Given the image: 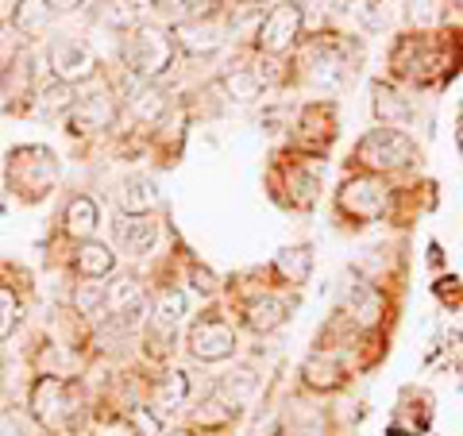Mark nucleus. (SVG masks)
Wrapping results in <instances>:
<instances>
[{
	"instance_id": "1",
	"label": "nucleus",
	"mask_w": 463,
	"mask_h": 436,
	"mask_svg": "<svg viewBox=\"0 0 463 436\" xmlns=\"http://www.w3.org/2000/svg\"><path fill=\"white\" fill-rule=\"evenodd\" d=\"M174 54H178V47H174V35L166 32V27H158V24L128 27V35L120 43V58H124L128 74H136L143 81L163 78L166 70L174 66Z\"/></svg>"
},
{
	"instance_id": "2",
	"label": "nucleus",
	"mask_w": 463,
	"mask_h": 436,
	"mask_svg": "<svg viewBox=\"0 0 463 436\" xmlns=\"http://www.w3.org/2000/svg\"><path fill=\"white\" fill-rule=\"evenodd\" d=\"M352 158L367 174H394L417 163V143L402 132V128H371V132L355 143Z\"/></svg>"
},
{
	"instance_id": "3",
	"label": "nucleus",
	"mask_w": 463,
	"mask_h": 436,
	"mask_svg": "<svg viewBox=\"0 0 463 436\" xmlns=\"http://www.w3.org/2000/svg\"><path fill=\"white\" fill-rule=\"evenodd\" d=\"M301 32H306V5L298 0H286V5H274L263 20L255 27V47L279 58V54H289L301 43Z\"/></svg>"
},
{
	"instance_id": "4",
	"label": "nucleus",
	"mask_w": 463,
	"mask_h": 436,
	"mask_svg": "<svg viewBox=\"0 0 463 436\" xmlns=\"http://www.w3.org/2000/svg\"><path fill=\"white\" fill-rule=\"evenodd\" d=\"M51 74L66 85H85L97 78V54L85 39H54L51 43Z\"/></svg>"
},
{
	"instance_id": "5",
	"label": "nucleus",
	"mask_w": 463,
	"mask_h": 436,
	"mask_svg": "<svg viewBox=\"0 0 463 436\" xmlns=\"http://www.w3.org/2000/svg\"><path fill=\"white\" fill-rule=\"evenodd\" d=\"M336 205L344 216H352V221H379L386 213V185L374 178V174H364V178H355V182H344Z\"/></svg>"
},
{
	"instance_id": "6",
	"label": "nucleus",
	"mask_w": 463,
	"mask_h": 436,
	"mask_svg": "<svg viewBox=\"0 0 463 436\" xmlns=\"http://www.w3.org/2000/svg\"><path fill=\"white\" fill-rule=\"evenodd\" d=\"M190 355L201 363H221L236 355V328L221 317H201L190 328Z\"/></svg>"
},
{
	"instance_id": "7",
	"label": "nucleus",
	"mask_w": 463,
	"mask_h": 436,
	"mask_svg": "<svg viewBox=\"0 0 463 436\" xmlns=\"http://www.w3.org/2000/svg\"><path fill=\"white\" fill-rule=\"evenodd\" d=\"M143 309H147V294H143V282L136 274H116L105 286V313L116 325H136Z\"/></svg>"
},
{
	"instance_id": "8",
	"label": "nucleus",
	"mask_w": 463,
	"mask_h": 436,
	"mask_svg": "<svg viewBox=\"0 0 463 436\" xmlns=\"http://www.w3.org/2000/svg\"><path fill=\"white\" fill-rule=\"evenodd\" d=\"M228 39V27H221L216 20H185V24H174V47L190 58H209L224 47Z\"/></svg>"
},
{
	"instance_id": "9",
	"label": "nucleus",
	"mask_w": 463,
	"mask_h": 436,
	"mask_svg": "<svg viewBox=\"0 0 463 436\" xmlns=\"http://www.w3.org/2000/svg\"><path fill=\"white\" fill-rule=\"evenodd\" d=\"M352 74V58H347L336 43H325L317 39L313 43V58H309V78L317 85H325V90H340Z\"/></svg>"
},
{
	"instance_id": "10",
	"label": "nucleus",
	"mask_w": 463,
	"mask_h": 436,
	"mask_svg": "<svg viewBox=\"0 0 463 436\" xmlns=\"http://www.w3.org/2000/svg\"><path fill=\"white\" fill-rule=\"evenodd\" d=\"M344 313L352 317V325L359 328H374L386 317V294L371 282H352L344 298Z\"/></svg>"
},
{
	"instance_id": "11",
	"label": "nucleus",
	"mask_w": 463,
	"mask_h": 436,
	"mask_svg": "<svg viewBox=\"0 0 463 436\" xmlns=\"http://www.w3.org/2000/svg\"><path fill=\"white\" fill-rule=\"evenodd\" d=\"M116 243H120V251L136 259L151 255L158 243V224L151 216H124V221H116Z\"/></svg>"
},
{
	"instance_id": "12",
	"label": "nucleus",
	"mask_w": 463,
	"mask_h": 436,
	"mask_svg": "<svg viewBox=\"0 0 463 436\" xmlns=\"http://www.w3.org/2000/svg\"><path fill=\"white\" fill-rule=\"evenodd\" d=\"M182 321H185V294L174 286L158 289V298L151 305V332L163 340H174V332L182 328Z\"/></svg>"
},
{
	"instance_id": "13",
	"label": "nucleus",
	"mask_w": 463,
	"mask_h": 436,
	"mask_svg": "<svg viewBox=\"0 0 463 436\" xmlns=\"http://www.w3.org/2000/svg\"><path fill=\"white\" fill-rule=\"evenodd\" d=\"M70 410L66 402V383L54 379V374H43V379L32 386V413L43 421V425H54L58 417Z\"/></svg>"
},
{
	"instance_id": "14",
	"label": "nucleus",
	"mask_w": 463,
	"mask_h": 436,
	"mask_svg": "<svg viewBox=\"0 0 463 436\" xmlns=\"http://www.w3.org/2000/svg\"><path fill=\"white\" fill-rule=\"evenodd\" d=\"M185 402H190V374H185V371H166L163 379L155 383V394H151L155 417L163 421L170 413H178Z\"/></svg>"
},
{
	"instance_id": "15",
	"label": "nucleus",
	"mask_w": 463,
	"mask_h": 436,
	"mask_svg": "<svg viewBox=\"0 0 463 436\" xmlns=\"http://www.w3.org/2000/svg\"><path fill=\"white\" fill-rule=\"evenodd\" d=\"M301 383H306L309 390H321V394H332V390H340L347 383V374L336 363V355L313 352L306 363H301Z\"/></svg>"
},
{
	"instance_id": "16",
	"label": "nucleus",
	"mask_w": 463,
	"mask_h": 436,
	"mask_svg": "<svg viewBox=\"0 0 463 436\" xmlns=\"http://www.w3.org/2000/svg\"><path fill=\"white\" fill-rule=\"evenodd\" d=\"M74 270L81 274V279H90V282L109 279V274L116 270V251L109 243H100V240H81L78 255H74Z\"/></svg>"
},
{
	"instance_id": "17",
	"label": "nucleus",
	"mask_w": 463,
	"mask_h": 436,
	"mask_svg": "<svg viewBox=\"0 0 463 436\" xmlns=\"http://www.w3.org/2000/svg\"><path fill=\"white\" fill-rule=\"evenodd\" d=\"M124 97H128V105H132V112L139 116V120H158L163 109H166V97L158 93L151 81H143L136 74L124 78Z\"/></svg>"
},
{
	"instance_id": "18",
	"label": "nucleus",
	"mask_w": 463,
	"mask_h": 436,
	"mask_svg": "<svg viewBox=\"0 0 463 436\" xmlns=\"http://www.w3.org/2000/svg\"><path fill=\"white\" fill-rule=\"evenodd\" d=\"M74 132H93V128H109L112 120V93H85L74 105Z\"/></svg>"
},
{
	"instance_id": "19",
	"label": "nucleus",
	"mask_w": 463,
	"mask_h": 436,
	"mask_svg": "<svg viewBox=\"0 0 463 436\" xmlns=\"http://www.w3.org/2000/svg\"><path fill=\"white\" fill-rule=\"evenodd\" d=\"M371 109L374 116L383 120V128H405L413 120V105L405 100L398 90H390V85H374V100H371Z\"/></svg>"
},
{
	"instance_id": "20",
	"label": "nucleus",
	"mask_w": 463,
	"mask_h": 436,
	"mask_svg": "<svg viewBox=\"0 0 463 436\" xmlns=\"http://www.w3.org/2000/svg\"><path fill=\"white\" fill-rule=\"evenodd\" d=\"M97 224H100V213H97V201H93V197L78 194V197H70V201H66L62 228H66L74 240H90L93 232H97Z\"/></svg>"
},
{
	"instance_id": "21",
	"label": "nucleus",
	"mask_w": 463,
	"mask_h": 436,
	"mask_svg": "<svg viewBox=\"0 0 463 436\" xmlns=\"http://www.w3.org/2000/svg\"><path fill=\"white\" fill-rule=\"evenodd\" d=\"M243 321H248L251 332H274L282 321H286V301L282 298H274V294H263V298H251L248 301V309H243Z\"/></svg>"
},
{
	"instance_id": "22",
	"label": "nucleus",
	"mask_w": 463,
	"mask_h": 436,
	"mask_svg": "<svg viewBox=\"0 0 463 436\" xmlns=\"http://www.w3.org/2000/svg\"><path fill=\"white\" fill-rule=\"evenodd\" d=\"M120 205H124L128 216H147V209L158 205V185H155L151 178H143V174H136V178L124 182Z\"/></svg>"
},
{
	"instance_id": "23",
	"label": "nucleus",
	"mask_w": 463,
	"mask_h": 436,
	"mask_svg": "<svg viewBox=\"0 0 463 436\" xmlns=\"http://www.w3.org/2000/svg\"><path fill=\"white\" fill-rule=\"evenodd\" d=\"M224 93L236 100V105H251V100H259L267 93L263 78H259V70H248V66H236L224 74Z\"/></svg>"
},
{
	"instance_id": "24",
	"label": "nucleus",
	"mask_w": 463,
	"mask_h": 436,
	"mask_svg": "<svg viewBox=\"0 0 463 436\" xmlns=\"http://www.w3.org/2000/svg\"><path fill=\"white\" fill-rule=\"evenodd\" d=\"M232 417H236V398L209 394L194 410V425H201V429H224V425H232Z\"/></svg>"
},
{
	"instance_id": "25",
	"label": "nucleus",
	"mask_w": 463,
	"mask_h": 436,
	"mask_svg": "<svg viewBox=\"0 0 463 436\" xmlns=\"http://www.w3.org/2000/svg\"><path fill=\"white\" fill-rule=\"evenodd\" d=\"M78 105V85H66V81H51V85H43L39 90V112H47V116H66V112H74Z\"/></svg>"
},
{
	"instance_id": "26",
	"label": "nucleus",
	"mask_w": 463,
	"mask_h": 436,
	"mask_svg": "<svg viewBox=\"0 0 463 436\" xmlns=\"http://www.w3.org/2000/svg\"><path fill=\"white\" fill-rule=\"evenodd\" d=\"M274 270L282 274L286 282H306L309 270H313V251L309 247H286V251H279V259H274Z\"/></svg>"
},
{
	"instance_id": "27",
	"label": "nucleus",
	"mask_w": 463,
	"mask_h": 436,
	"mask_svg": "<svg viewBox=\"0 0 463 436\" xmlns=\"http://www.w3.org/2000/svg\"><path fill=\"white\" fill-rule=\"evenodd\" d=\"M317 190H321V182H317L313 170H306V166L289 170V194H294V205L298 209H309L313 201H317Z\"/></svg>"
},
{
	"instance_id": "28",
	"label": "nucleus",
	"mask_w": 463,
	"mask_h": 436,
	"mask_svg": "<svg viewBox=\"0 0 463 436\" xmlns=\"http://www.w3.org/2000/svg\"><path fill=\"white\" fill-rule=\"evenodd\" d=\"M74 305H78V313H85V317H100L105 313V286L100 282H78L74 286Z\"/></svg>"
},
{
	"instance_id": "29",
	"label": "nucleus",
	"mask_w": 463,
	"mask_h": 436,
	"mask_svg": "<svg viewBox=\"0 0 463 436\" xmlns=\"http://www.w3.org/2000/svg\"><path fill=\"white\" fill-rule=\"evenodd\" d=\"M16 321H20V298L16 289L0 286V340H8L16 332Z\"/></svg>"
},
{
	"instance_id": "30",
	"label": "nucleus",
	"mask_w": 463,
	"mask_h": 436,
	"mask_svg": "<svg viewBox=\"0 0 463 436\" xmlns=\"http://www.w3.org/2000/svg\"><path fill=\"white\" fill-rule=\"evenodd\" d=\"M85 0H43V12H51V16H66V12L81 8Z\"/></svg>"
},
{
	"instance_id": "31",
	"label": "nucleus",
	"mask_w": 463,
	"mask_h": 436,
	"mask_svg": "<svg viewBox=\"0 0 463 436\" xmlns=\"http://www.w3.org/2000/svg\"><path fill=\"white\" fill-rule=\"evenodd\" d=\"M20 20V0H0V27H12Z\"/></svg>"
},
{
	"instance_id": "32",
	"label": "nucleus",
	"mask_w": 463,
	"mask_h": 436,
	"mask_svg": "<svg viewBox=\"0 0 463 436\" xmlns=\"http://www.w3.org/2000/svg\"><path fill=\"white\" fill-rule=\"evenodd\" d=\"M194 286L201 289V294H213V289H216L213 274H209V270H201V267H194Z\"/></svg>"
},
{
	"instance_id": "33",
	"label": "nucleus",
	"mask_w": 463,
	"mask_h": 436,
	"mask_svg": "<svg viewBox=\"0 0 463 436\" xmlns=\"http://www.w3.org/2000/svg\"><path fill=\"white\" fill-rule=\"evenodd\" d=\"M158 436H197L194 429H170V432H158Z\"/></svg>"
},
{
	"instance_id": "34",
	"label": "nucleus",
	"mask_w": 463,
	"mask_h": 436,
	"mask_svg": "<svg viewBox=\"0 0 463 436\" xmlns=\"http://www.w3.org/2000/svg\"><path fill=\"white\" fill-rule=\"evenodd\" d=\"M444 5H456V8H463V0H444Z\"/></svg>"
}]
</instances>
